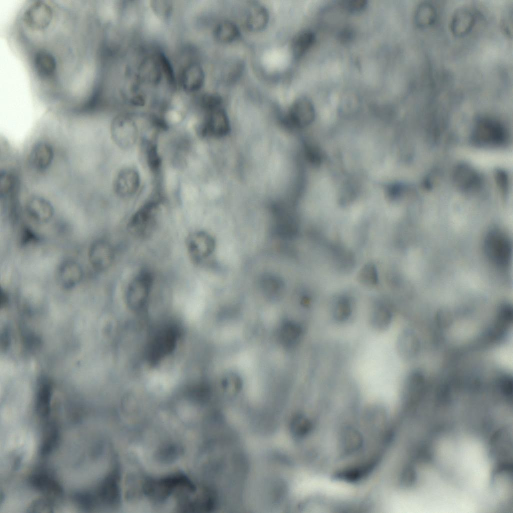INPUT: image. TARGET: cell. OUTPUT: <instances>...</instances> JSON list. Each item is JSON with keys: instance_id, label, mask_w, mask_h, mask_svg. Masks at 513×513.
<instances>
[{"instance_id": "ac0fdd59", "label": "cell", "mask_w": 513, "mask_h": 513, "mask_svg": "<svg viewBox=\"0 0 513 513\" xmlns=\"http://www.w3.org/2000/svg\"><path fill=\"white\" fill-rule=\"evenodd\" d=\"M392 320V314L389 307L384 304H378L371 311L369 322L374 330L383 331L390 327Z\"/></svg>"}, {"instance_id": "2e32d148", "label": "cell", "mask_w": 513, "mask_h": 513, "mask_svg": "<svg viewBox=\"0 0 513 513\" xmlns=\"http://www.w3.org/2000/svg\"><path fill=\"white\" fill-rule=\"evenodd\" d=\"M453 177L456 185L464 190L474 189L480 183V178L477 173L465 164H460L456 167Z\"/></svg>"}, {"instance_id": "ffe728a7", "label": "cell", "mask_w": 513, "mask_h": 513, "mask_svg": "<svg viewBox=\"0 0 513 513\" xmlns=\"http://www.w3.org/2000/svg\"><path fill=\"white\" fill-rule=\"evenodd\" d=\"M214 35L218 42L229 43L238 38L239 31L237 27L232 22L223 21L216 26L214 31Z\"/></svg>"}, {"instance_id": "6da1fadb", "label": "cell", "mask_w": 513, "mask_h": 513, "mask_svg": "<svg viewBox=\"0 0 513 513\" xmlns=\"http://www.w3.org/2000/svg\"><path fill=\"white\" fill-rule=\"evenodd\" d=\"M159 202L150 200L142 206L131 217L127 225L129 231L134 236L145 238L150 236L157 223Z\"/></svg>"}, {"instance_id": "83f0119b", "label": "cell", "mask_w": 513, "mask_h": 513, "mask_svg": "<svg viewBox=\"0 0 513 513\" xmlns=\"http://www.w3.org/2000/svg\"><path fill=\"white\" fill-rule=\"evenodd\" d=\"M367 5L365 0H344L341 2L342 8L350 12H357L364 9Z\"/></svg>"}, {"instance_id": "5bb4252c", "label": "cell", "mask_w": 513, "mask_h": 513, "mask_svg": "<svg viewBox=\"0 0 513 513\" xmlns=\"http://www.w3.org/2000/svg\"><path fill=\"white\" fill-rule=\"evenodd\" d=\"M54 157L52 146L45 142L36 143L32 148L28 157L29 164L36 170H46L51 164Z\"/></svg>"}, {"instance_id": "8fae6325", "label": "cell", "mask_w": 513, "mask_h": 513, "mask_svg": "<svg viewBox=\"0 0 513 513\" xmlns=\"http://www.w3.org/2000/svg\"><path fill=\"white\" fill-rule=\"evenodd\" d=\"M25 210L31 219L42 223L51 220L54 213L51 203L40 196H33L29 198L26 203Z\"/></svg>"}, {"instance_id": "30bf717a", "label": "cell", "mask_w": 513, "mask_h": 513, "mask_svg": "<svg viewBox=\"0 0 513 513\" xmlns=\"http://www.w3.org/2000/svg\"><path fill=\"white\" fill-rule=\"evenodd\" d=\"M208 114L201 128L202 134L221 137L230 130L228 116L221 107L208 112Z\"/></svg>"}, {"instance_id": "52a82bcc", "label": "cell", "mask_w": 513, "mask_h": 513, "mask_svg": "<svg viewBox=\"0 0 513 513\" xmlns=\"http://www.w3.org/2000/svg\"><path fill=\"white\" fill-rule=\"evenodd\" d=\"M186 248L190 259L195 263H199L212 252L214 241L206 232H191L186 240Z\"/></svg>"}, {"instance_id": "9a60e30c", "label": "cell", "mask_w": 513, "mask_h": 513, "mask_svg": "<svg viewBox=\"0 0 513 513\" xmlns=\"http://www.w3.org/2000/svg\"><path fill=\"white\" fill-rule=\"evenodd\" d=\"M475 15L473 11L467 8H461L452 16L450 29L457 37L464 36L473 29L475 24Z\"/></svg>"}, {"instance_id": "4fadbf2b", "label": "cell", "mask_w": 513, "mask_h": 513, "mask_svg": "<svg viewBox=\"0 0 513 513\" xmlns=\"http://www.w3.org/2000/svg\"><path fill=\"white\" fill-rule=\"evenodd\" d=\"M205 74L202 67L197 63H192L186 66L180 76V82L183 90L188 93H194L202 87Z\"/></svg>"}, {"instance_id": "e0dca14e", "label": "cell", "mask_w": 513, "mask_h": 513, "mask_svg": "<svg viewBox=\"0 0 513 513\" xmlns=\"http://www.w3.org/2000/svg\"><path fill=\"white\" fill-rule=\"evenodd\" d=\"M269 14L267 9L260 4H252L246 15L245 24L247 28L252 32H260L267 26Z\"/></svg>"}, {"instance_id": "277c9868", "label": "cell", "mask_w": 513, "mask_h": 513, "mask_svg": "<svg viewBox=\"0 0 513 513\" xmlns=\"http://www.w3.org/2000/svg\"><path fill=\"white\" fill-rule=\"evenodd\" d=\"M506 132L499 122L483 118L477 121L474 127L472 138L479 145L497 146L505 141Z\"/></svg>"}, {"instance_id": "7402d4cb", "label": "cell", "mask_w": 513, "mask_h": 513, "mask_svg": "<svg viewBox=\"0 0 513 513\" xmlns=\"http://www.w3.org/2000/svg\"><path fill=\"white\" fill-rule=\"evenodd\" d=\"M436 18V10L429 3H422L416 10L415 21L417 26L420 28H426L432 25L435 21Z\"/></svg>"}, {"instance_id": "484cf974", "label": "cell", "mask_w": 513, "mask_h": 513, "mask_svg": "<svg viewBox=\"0 0 513 513\" xmlns=\"http://www.w3.org/2000/svg\"><path fill=\"white\" fill-rule=\"evenodd\" d=\"M222 100L221 97L215 93H206L200 99L202 107L208 112L220 108Z\"/></svg>"}, {"instance_id": "9c48e42d", "label": "cell", "mask_w": 513, "mask_h": 513, "mask_svg": "<svg viewBox=\"0 0 513 513\" xmlns=\"http://www.w3.org/2000/svg\"><path fill=\"white\" fill-rule=\"evenodd\" d=\"M140 183V176L136 170L129 167H124L117 172L114 178L113 189L120 197H130L137 192Z\"/></svg>"}, {"instance_id": "cb8c5ba5", "label": "cell", "mask_w": 513, "mask_h": 513, "mask_svg": "<svg viewBox=\"0 0 513 513\" xmlns=\"http://www.w3.org/2000/svg\"><path fill=\"white\" fill-rule=\"evenodd\" d=\"M357 280L364 286L372 287L376 285L378 281L377 269L372 263H368L364 265L357 275Z\"/></svg>"}, {"instance_id": "ba28073f", "label": "cell", "mask_w": 513, "mask_h": 513, "mask_svg": "<svg viewBox=\"0 0 513 513\" xmlns=\"http://www.w3.org/2000/svg\"><path fill=\"white\" fill-rule=\"evenodd\" d=\"M315 108L312 102L305 97L297 99L289 110L287 118L291 124L303 128L310 124L315 118Z\"/></svg>"}, {"instance_id": "7a4b0ae2", "label": "cell", "mask_w": 513, "mask_h": 513, "mask_svg": "<svg viewBox=\"0 0 513 513\" xmlns=\"http://www.w3.org/2000/svg\"><path fill=\"white\" fill-rule=\"evenodd\" d=\"M484 249L488 259L494 265L507 266L511 256V245L508 236L501 230L494 228L487 233Z\"/></svg>"}, {"instance_id": "d4e9b609", "label": "cell", "mask_w": 513, "mask_h": 513, "mask_svg": "<svg viewBox=\"0 0 513 513\" xmlns=\"http://www.w3.org/2000/svg\"><path fill=\"white\" fill-rule=\"evenodd\" d=\"M16 180L13 174L7 171L0 173V194L6 196L15 192Z\"/></svg>"}, {"instance_id": "603a6c76", "label": "cell", "mask_w": 513, "mask_h": 513, "mask_svg": "<svg viewBox=\"0 0 513 513\" xmlns=\"http://www.w3.org/2000/svg\"><path fill=\"white\" fill-rule=\"evenodd\" d=\"M302 334V329L300 325L292 322H288L281 328L280 335L284 344L292 345L298 342Z\"/></svg>"}, {"instance_id": "8992f818", "label": "cell", "mask_w": 513, "mask_h": 513, "mask_svg": "<svg viewBox=\"0 0 513 513\" xmlns=\"http://www.w3.org/2000/svg\"><path fill=\"white\" fill-rule=\"evenodd\" d=\"M88 256L92 267L97 272H102L109 269L113 264L115 252L110 242L99 239L90 245Z\"/></svg>"}, {"instance_id": "3957f363", "label": "cell", "mask_w": 513, "mask_h": 513, "mask_svg": "<svg viewBox=\"0 0 513 513\" xmlns=\"http://www.w3.org/2000/svg\"><path fill=\"white\" fill-rule=\"evenodd\" d=\"M154 278L148 270L139 272L130 282L126 292V301L132 309L143 308L149 299L152 289Z\"/></svg>"}, {"instance_id": "5b68a950", "label": "cell", "mask_w": 513, "mask_h": 513, "mask_svg": "<svg viewBox=\"0 0 513 513\" xmlns=\"http://www.w3.org/2000/svg\"><path fill=\"white\" fill-rule=\"evenodd\" d=\"M110 132L114 142L123 149L132 146L137 139V126L128 115L120 114L114 118L111 124Z\"/></svg>"}, {"instance_id": "4316f807", "label": "cell", "mask_w": 513, "mask_h": 513, "mask_svg": "<svg viewBox=\"0 0 513 513\" xmlns=\"http://www.w3.org/2000/svg\"><path fill=\"white\" fill-rule=\"evenodd\" d=\"M146 159L148 165L152 170L156 171L159 169L161 165V158L155 144L150 143L147 145Z\"/></svg>"}, {"instance_id": "f1b7e54d", "label": "cell", "mask_w": 513, "mask_h": 513, "mask_svg": "<svg viewBox=\"0 0 513 513\" xmlns=\"http://www.w3.org/2000/svg\"><path fill=\"white\" fill-rule=\"evenodd\" d=\"M497 180L501 189H505L507 184V178L504 173L500 172L497 173Z\"/></svg>"}, {"instance_id": "d6986e66", "label": "cell", "mask_w": 513, "mask_h": 513, "mask_svg": "<svg viewBox=\"0 0 513 513\" xmlns=\"http://www.w3.org/2000/svg\"><path fill=\"white\" fill-rule=\"evenodd\" d=\"M315 41L314 33L310 30L299 32L294 38L292 43V52L295 58H301L312 47Z\"/></svg>"}, {"instance_id": "44dd1931", "label": "cell", "mask_w": 513, "mask_h": 513, "mask_svg": "<svg viewBox=\"0 0 513 513\" xmlns=\"http://www.w3.org/2000/svg\"><path fill=\"white\" fill-rule=\"evenodd\" d=\"M353 308L350 299L346 297L338 298L333 305L332 315L337 323H345L350 318Z\"/></svg>"}, {"instance_id": "7c38bea8", "label": "cell", "mask_w": 513, "mask_h": 513, "mask_svg": "<svg viewBox=\"0 0 513 513\" xmlns=\"http://www.w3.org/2000/svg\"><path fill=\"white\" fill-rule=\"evenodd\" d=\"M83 272L80 265L76 261L68 260L63 262L57 271V279L60 286L69 290L75 287L82 279Z\"/></svg>"}]
</instances>
